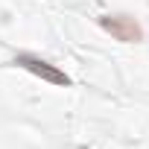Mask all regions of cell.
<instances>
[{"mask_svg": "<svg viewBox=\"0 0 149 149\" xmlns=\"http://www.w3.org/2000/svg\"><path fill=\"white\" fill-rule=\"evenodd\" d=\"M102 26L117 38V41H140L143 38V29L137 26V21L134 18H129V15H108V18H102Z\"/></svg>", "mask_w": 149, "mask_h": 149, "instance_id": "1", "label": "cell"}, {"mask_svg": "<svg viewBox=\"0 0 149 149\" xmlns=\"http://www.w3.org/2000/svg\"><path fill=\"white\" fill-rule=\"evenodd\" d=\"M18 64H21V67H26L29 73H35V76H41V79L53 82V85H67V76H64L61 70H56L53 64H47V61H41V58H35V56H21V58H18Z\"/></svg>", "mask_w": 149, "mask_h": 149, "instance_id": "2", "label": "cell"}]
</instances>
